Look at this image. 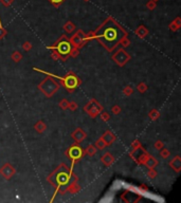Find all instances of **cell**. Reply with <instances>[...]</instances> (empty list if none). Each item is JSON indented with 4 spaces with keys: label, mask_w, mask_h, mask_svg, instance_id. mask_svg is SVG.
<instances>
[{
    "label": "cell",
    "mask_w": 181,
    "mask_h": 203,
    "mask_svg": "<svg viewBox=\"0 0 181 203\" xmlns=\"http://www.w3.org/2000/svg\"><path fill=\"white\" fill-rule=\"evenodd\" d=\"M94 38H96L100 44L108 52H112L113 49L120 44V41L127 34L120 24H118L112 18H108L102 26L93 33Z\"/></svg>",
    "instance_id": "cell-1"
},
{
    "label": "cell",
    "mask_w": 181,
    "mask_h": 203,
    "mask_svg": "<svg viewBox=\"0 0 181 203\" xmlns=\"http://www.w3.org/2000/svg\"><path fill=\"white\" fill-rule=\"evenodd\" d=\"M51 49L56 50V53L63 58H66L70 55L71 51H72V44L66 38V37H61V39L56 43L55 46L51 47Z\"/></svg>",
    "instance_id": "cell-2"
},
{
    "label": "cell",
    "mask_w": 181,
    "mask_h": 203,
    "mask_svg": "<svg viewBox=\"0 0 181 203\" xmlns=\"http://www.w3.org/2000/svg\"><path fill=\"white\" fill-rule=\"evenodd\" d=\"M38 88L40 89V91L44 95L52 96L58 90L59 85L52 77H46L40 84H39Z\"/></svg>",
    "instance_id": "cell-3"
},
{
    "label": "cell",
    "mask_w": 181,
    "mask_h": 203,
    "mask_svg": "<svg viewBox=\"0 0 181 203\" xmlns=\"http://www.w3.org/2000/svg\"><path fill=\"white\" fill-rule=\"evenodd\" d=\"M112 59L119 66H124L130 59V56L124 49H120L112 55Z\"/></svg>",
    "instance_id": "cell-4"
},
{
    "label": "cell",
    "mask_w": 181,
    "mask_h": 203,
    "mask_svg": "<svg viewBox=\"0 0 181 203\" xmlns=\"http://www.w3.org/2000/svg\"><path fill=\"white\" fill-rule=\"evenodd\" d=\"M85 111L91 118H95L100 113V111H102V106L96 101L92 100L85 106Z\"/></svg>",
    "instance_id": "cell-5"
},
{
    "label": "cell",
    "mask_w": 181,
    "mask_h": 203,
    "mask_svg": "<svg viewBox=\"0 0 181 203\" xmlns=\"http://www.w3.org/2000/svg\"><path fill=\"white\" fill-rule=\"evenodd\" d=\"M87 41L86 39V35L83 31H78L74 35L71 37L70 39V43L72 44V46H74L75 48H80V47L84 46V44Z\"/></svg>",
    "instance_id": "cell-6"
},
{
    "label": "cell",
    "mask_w": 181,
    "mask_h": 203,
    "mask_svg": "<svg viewBox=\"0 0 181 203\" xmlns=\"http://www.w3.org/2000/svg\"><path fill=\"white\" fill-rule=\"evenodd\" d=\"M63 83L68 90L72 91L78 87V80L75 75H73V74H69V75H67L65 78H63Z\"/></svg>",
    "instance_id": "cell-7"
},
{
    "label": "cell",
    "mask_w": 181,
    "mask_h": 203,
    "mask_svg": "<svg viewBox=\"0 0 181 203\" xmlns=\"http://www.w3.org/2000/svg\"><path fill=\"white\" fill-rule=\"evenodd\" d=\"M14 174H15V168L12 166V165H10L9 163H7V164H4L3 166L0 168V175L6 180L11 179L12 176Z\"/></svg>",
    "instance_id": "cell-8"
},
{
    "label": "cell",
    "mask_w": 181,
    "mask_h": 203,
    "mask_svg": "<svg viewBox=\"0 0 181 203\" xmlns=\"http://www.w3.org/2000/svg\"><path fill=\"white\" fill-rule=\"evenodd\" d=\"M68 155H69V158L72 159L73 161H78L83 157V150L81 149V147H78V146H76V145L72 146V147L69 149Z\"/></svg>",
    "instance_id": "cell-9"
},
{
    "label": "cell",
    "mask_w": 181,
    "mask_h": 203,
    "mask_svg": "<svg viewBox=\"0 0 181 203\" xmlns=\"http://www.w3.org/2000/svg\"><path fill=\"white\" fill-rule=\"evenodd\" d=\"M101 139L104 141V142H105L106 146H109V145H111L113 142H115L116 135H113V133L111 132V131H106V132L104 133L103 137H102Z\"/></svg>",
    "instance_id": "cell-10"
},
{
    "label": "cell",
    "mask_w": 181,
    "mask_h": 203,
    "mask_svg": "<svg viewBox=\"0 0 181 203\" xmlns=\"http://www.w3.org/2000/svg\"><path fill=\"white\" fill-rule=\"evenodd\" d=\"M72 138L74 140L76 141L78 143H81L82 141L85 140L86 138V133L84 132L83 129H81V128H78V129H75V131L72 133Z\"/></svg>",
    "instance_id": "cell-11"
},
{
    "label": "cell",
    "mask_w": 181,
    "mask_h": 203,
    "mask_svg": "<svg viewBox=\"0 0 181 203\" xmlns=\"http://www.w3.org/2000/svg\"><path fill=\"white\" fill-rule=\"evenodd\" d=\"M170 166L175 170V172H179L181 169V158L179 155H176V157L170 162Z\"/></svg>",
    "instance_id": "cell-12"
},
{
    "label": "cell",
    "mask_w": 181,
    "mask_h": 203,
    "mask_svg": "<svg viewBox=\"0 0 181 203\" xmlns=\"http://www.w3.org/2000/svg\"><path fill=\"white\" fill-rule=\"evenodd\" d=\"M102 162L105 166H110L113 162H115V158L112 157L110 152H107L102 157Z\"/></svg>",
    "instance_id": "cell-13"
},
{
    "label": "cell",
    "mask_w": 181,
    "mask_h": 203,
    "mask_svg": "<svg viewBox=\"0 0 181 203\" xmlns=\"http://www.w3.org/2000/svg\"><path fill=\"white\" fill-rule=\"evenodd\" d=\"M144 164L150 169V168H155L156 166H157V165H158V161H157V159H155L154 157H152V155H147V158H146Z\"/></svg>",
    "instance_id": "cell-14"
},
{
    "label": "cell",
    "mask_w": 181,
    "mask_h": 203,
    "mask_svg": "<svg viewBox=\"0 0 181 203\" xmlns=\"http://www.w3.org/2000/svg\"><path fill=\"white\" fill-rule=\"evenodd\" d=\"M147 34H148V30L146 29L144 26H140L136 30V35H138L139 37H141V38H144Z\"/></svg>",
    "instance_id": "cell-15"
},
{
    "label": "cell",
    "mask_w": 181,
    "mask_h": 203,
    "mask_svg": "<svg viewBox=\"0 0 181 203\" xmlns=\"http://www.w3.org/2000/svg\"><path fill=\"white\" fill-rule=\"evenodd\" d=\"M180 27H181V19L179 17H177V18L170 24V29L172 30V31H177V30H179Z\"/></svg>",
    "instance_id": "cell-16"
},
{
    "label": "cell",
    "mask_w": 181,
    "mask_h": 203,
    "mask_svg": "<svg viewBox=\"0 0 181 203\" xmlns=\"http://www.w3.org/2000/svg\"><path fill=\"white\" fill-rule=\"evenodd\" d=\"M35 130L37 131V132H39V133H41V132H44V130H46V128H47V126H46V124H44L43 121H39V122H37L36 124H35Z\"/></svg>",
    "instance_id": "cell-17"
},
{
    "label": "cell",
    "mask_w": 181,
    "mask_h": 203,
    "mask_svg": "<svg viewBox=\"0 0 181 203\" xmlns=\"http://www.w3.org/2000/svg\"><path fill=\"white\" fill-rule=\"evenodd\" d=\"M64 30L67 32V33H72V32L75 30V26H74V23L73 22H71V21H68V22H66V24L64 26Z\"/></svg>",
    "instance_id": "cell-18"
},
{
    "label": "cell",
    "mask_w": 181,
    "mask_h": 203,
    "mask_svg": "<svg viewBox=\"0 0 181 203\" xmlns=\"http://www.w3.org/2000/svg\"><path fill=\"white\" fill-rule=\"evenodd\" d=\"M67 189H68L70 193H73V194H74V193L78 192V190L81 189V186H80V185H78V184H76L75 182H74V183H71L70 186L67 187Z\"/></svg>",
    "instance_id": "cell-19"
},
{
    "label": "cell",
    "mask_w": 181,
    "mask_h": 203,
    "mask_svg": "<svg viewBox=\"0 0 181 203\" xmlns=\"http://www.w3.org/2000/svg\"><path fill=\"white\" fill-rule=\"evenodd\" d=\"M86 153H87L88 155H90V157H93L96 153V147L94 145H90L87 149H86Z\"/></svg>",
    "instance_id": "cell-20"
},
{
    "label": "cell",
    "mask_w": 181,
    "mask_h": 203,
    "mask_svg": "<svg viewBox=\"0 0 181 203\" xmlns=\"http://www.w3.org/2000/svg\"><path fill=\"white\" fill-rule=\"evenodd\" d=\"M22 58V55L20 54V52H17L15 51L13 54H12V59L15 61V63H18V61H20Z\"/></svg>",
    "instance_id": "cell-21"
},
{
    "label": "cell",
    "mask_w": 181,
    "mask_h": 203,
    "mask_svg": "<svg viewBox=\"0 0 181 203\" xmlns=\"http://www.w3.org/2000/svg\"><path fill=\"white\" fill-rule=\"evenodd\" d=\"M156 6H157V2L154 1V0H150V1H148L147 3H146V7H147L148 10H150V11L155 10Z\"/></svg>",
    "instance_id": "cell-22"
},
{
    "label": "cell",
    "mask_w": 181,
    "mask_h": 203,
    "mask_svg": "<svg viewBox=\"0 0 181 203\" xmlns=\"http://www.w3.org/2000/svg\"><path fill=\"white\" fill-rule=\"evenodd\" d=\"M137 89H138V91L140 93H144L146 90H147V86L145 85L144 83H140L139 85L137 86Z\"/></svg>",
    "instance_id": "cell-23"
},
{
    "label": "cell",
    "mask_w": 181,
    "mask_h": 203,
    "mask_svg": "<svg viewBox=\"0 0 181 203\" xmlns=\"http://www.w3.org/2000/svg\"><path fill=\"white\" fill-rule=\"evenodd\" d=\"M95 147L96 148H99V149H103V148H105L106 147V144H105V142H104L102 139H99L98 141L95 142Z\"/></svg>",
    "instance_id": "cell-24"
},
{
    "label": "cell",
    "mask_w": 181,
    "mask_h": 203,
    "mask_svg": "<svg viewBox=\"0 0 181 203\" xmlns=\"http://www.w3.org/2000/svg\"><path fill=\"white\" fill-rule=\"evenodd\" d=\"M159 116H160V113L158 112L157 110H152L149 112V118H152L153 121H156L158 118H159Z\"/></svg>",
    "instance_id": "cell-25"
},
{
    "label": "cell",
    "mask_w": 181,
    "mask_h": 203,
    "mask_svg": "<svg viewBox=\"0 0 181 203\" xmlns=\"http://www.w3.org/2000/svg\"><path fill=\"white\" fill-rule=\"evenodd\" d=\"M123 92H124V94L125 95H130V94H133V88H131L130 86H126V87L123 89Z\"/></svg>",
    "instance_id": "cell-26"
},
{
    "label": "cell",
    "mask_w": 181,
    "mask_h": 203,
    "mask_svg": "<svg viewBox=\"0 0 181 203\" xmlns=\"http://www.w3.org/2000/svg\"><path fill=\"white\" fill-rule=\"evenodd\" d=\"M0 2L3 6H11L13 4L14 0H0Z\"/></svg>",
    "instance_id": "cell-27"
},
{
    "label": "cell",
    "mask_w": 181,
    "mask_h": 203,
    "mask_svg": "<svg viewBox=\"0 0 181 203\" xmlns=\"http://www.w3.org/2000/svg\"><path fill=\"white\" fill-rule=\"evenodd\" d=\"M68 106H69V102L67 100H63V101H61V103H59V107L63 108V109H68Z\"/></svg>",
    "instance_id": "cell-28"
},
{
    "label": "cell",
    "mask_w": 181,
    "mask_h": 203,
    "mask_svg": "<svg viewBox=\"0 0 181 203\" xmlns=\"http://www.w3.org/2000/svg\"><path fill=\"white\" fill-rule=\"evenodd\" d=\"M160 155H161V157L163 158V159H166V158H168L170 157V151H168L167 149H162L161 150V152H160Z\"/></svg>",
    "instance_id": "cell-29"
},
{
    "label": "cell",
    "mask_w": 181,
    "mask_h": 203,
    "mask_svg": "<svg viewBox=\"0 0 181 203\" xmlns=\"http://www.w3.org/2000/svg\"><path fill=\"white\" fill-rule=\"evenodd\" d=\"M49 1H50L54 6L58 7L61 3H63L64 1H65V0H49Z\"/></svg>",
    "instance_id": "cell-30"
},
{
    "label": "cell",
    "mask_w": 181,
    "mask_h": 203,
    "mask_svg": "<svg viewBox=\"0 0 181 203\" xmlns=\"http://www.w3.org/2000/svg\"><path fill=\"white\" fill-rule=\"evenodd\" d=\"M101 118H102V120L103 121H108L109 118H110V115H109L107 112H102L101 113Z\"/></svg>",
    "instance_id": "cell-31"
},
{
    "label": "cell",
    "mask_w": 181,
    "mask_h": 203,
    "mask_svg": "<svg viewBox=\"0 0 181 203\" xmlns=\"http://www.w3.org/2000/svg\"><path fill=\"white\" fill-rule=\"evenodd\" d=\"M154 146H155L156 149H162V148H163V143L161 142V141H157Z\"/></svg>",
    "instance_id": "cell-32"
},
{
    "label": "cell",
    "mask_w": 181,
    "mask_h": 203,
    "mask_svg": "<svg viewBox=\"0 0 181 203\" xmlns=\"http://www.w3.org/2000/svg\"><path fill=\"white\" fill-rule=\"evenodd\" d=\"M156 176H157V172H156V170H154V168H150L149 172H148V177H149L150 179H153V178H155Z\"/></svg>",
    "instance_id": "cell-33"
},
{
    "label": "cell",
    "mask_w": 181,
    "mask_h": 203,
    "mask_svg": "<svg viewBox=\"0 0 181 203\" xmlns=\"http://www.w3.org/2000/svg\"><path fill=\"white\" fill-rule=\"evenodd\" d=\"M111 111H112L115 114H119V113H120V111H121V108L119 107V106H113V107L111 108Z\"/></svg>",
    "instance_id": "cell-34"
},
{
    "label": "cell",
    "mask_w": 181,
    "mask_h": 203,
    "mask_svg": "<svg viewBox=\"0 0 181 203\" xmlns=\"http://www.w3.org/2000/svg\"><path fill=\"white\" fill-rule=\"evenodd\" d=\"M69 109H71V111H74L76 108H78V105H76L74 102H71V103H69V106H68Z\"/></svg>",
    "instance_id": "cell-35"
},
{
    "label": "cell",
    "mask_w": 181,
    "mask_h": 203,
    "mask_svg": "<svg viewBox=\"0 0 181 203\" xmlns=\"http://www.w3.org/2000/svg\"><path fill=\"white\" fill-rule=\"evenodd\" d=\"M22 48H23V50L29 51V50H31V49H32V44H30V43H24L23 46H22Z\"/></svg>",
    "instance_id": "cell-36"
},
{
    "label": "cell",
    "mask_w": 181,
    "mask_h": 203,
    "mask_svg": "<svg viewBox=\"0 0 181 203\" xmlns=\"http://www.w3.org/2000/svg\"><path fill=\"white\" fill-rule=\"evenodd\" d=\"M120 43H122V46H123V47H127L128 44H129V40H128L127 37L125 36V37H124V38L122 39V40L120 41Z\"/></svg>",
    "instance_id": "cell-37"
},
{
    "label": "cell",
    "mask_w": 181,
    "mask_h": 203,
    "mask_svg": "<svg viewBox=\"0 0 181 203\" xmlns=\"http://www.w3.org/2000/svg\"><path fill=\"white\" fill-rule=\"evenodd\" d=\"M6 31L3 28H2L1 26H0V39L3 38V37L6 36Z\"/></svg>",
    "instance_id": "cell-38"
},
{
    "label": "cell",
    "mask_w": 181,
    "mask_h": 203,
    "mask_svg": "<svg viewBox=\"0 0 181 203\" xmlns=\"http://www.w3.org/2000/svg\"><path fill=\"white\" fill-rule=\"evenodd\" d=\"M69 182H70V184H71V183L76 182V177H75V176H74V175L69 176Z\"/></svg>",
    "instance_id": "cell-39"
},
{
    "label": "cell",
    "mask_w": 181,
    "mask_h": 203,
    "mask_svg": "<svg viewBox=\"0 0 181 203\" xmlns=\"http://www.w3.org/2000/svg\"><path fill=\"white\" fill-rule=\"evenodd\" d=\"M131 146H133V149H136V148H140V142H139V141H135Z\"/></svg>",
    "instance_id": "cell-40"
},
{
    "label": "cell",
    "mask_w": 181,
    "mask_h": 203,
    "mask_svg": "<svg viewBox=\"0 0 181 203\" xmlns=\"http://www.w3.org/2000/svg\"><path fill=\"white\" fill-rule=\"evenodd\" d=\"M154 1H156V2H157V1H158V0H154Z\"/></svg>",
    "instance_id": "cell-41"
},
{
    "label": "cell",
    "mask_w": 181,
    "mask_h": 203,
    "mask_svg": "<svg viewBox=\"0 0 181 203\" xmlns=\"http://www.w3.org/2000/svg\"><path fill=\"white\" fill-rule=\"evenodd\" d=\"M85 1H89V0H85Z\"/></svg>",
    "instance_id": "cell-42"
}]
</instances>
